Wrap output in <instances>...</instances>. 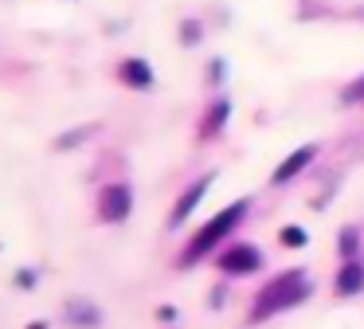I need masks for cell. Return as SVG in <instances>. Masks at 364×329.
I'll return each mask as SVG.
<instances>
[{
    "mask_svg": "<svg viewBox=\"0 0 364 329\" xmlns=\"http://www.w3.org/2000/svg\"><path fill=\"white\" fill-rule=\"evenodd\" d=\"M333 290H337L341 298H353V294H360L364 290V266L356 263H341V271H337V278H333Z\"/></svg>",
    "mask_w": 364,
    "mask_h": 329,
    "instance_id": "7",
    "label": "cell"
},
{
    "mask_svg": "<svg viewBox=\"0 0 364 329\" xmlns=\"http://www.w3.org/2000/svg\"><path fill=\"white\" fill-rule=\"evenodd\" d=\"M212 180H215V177H212V172H208V177H200L196 184H188V188H184V196H181V200H176V208H173V216H168V224H173V227H181L184 219H188L192 212H196V204L204 200V192H208V188H212Z\"/></svg>",
    "mask_w": 364,
    "mask_h": 329,
    "instance_id": "5",
    "label": "cell"
},
{
    "mask_svg": "<svg viewBox=\"0 0 364 329\" xmlns=\"http://www.w3.org/2000/svg\"><path fill=\"white\" fill-rule=\"evenodd\" d=\"M228 118H231V98H215L212 106H208V114H204V125H200V137H215V133L228 125Z\"/></svg>",
    "mask_w": 364,
    "mask_h": 329,
    "instance_id": "9",
    "label": "cell"
},
{
    "mask_svg": "<svg viewBox=\"0 0 364 329\" xmlns=\"http://www.w3.org/2000/svg\"><path fill=\"white\" fill-rule=\"evenodd\" d=\"M220 306H223V286H215L212 290V310H220Z\"/></svg>",
    "mask_w": 364,
    "mask_h": 329,
    "instance_id": "16",
    "label": "cell"
},
{
    "mask_svg": "<svg viewBox=\"0 0 364 329\" xmlns=\"http://www.w3.org/2000/svg\"><path fill=\"white\" fill-rule=\"evenodd\" d=\"M215 263H220L223 274H255L262 266V251L251 247V243H231Z\"/></svg>",
    "mask_w": 364,
    "mask_h": 329,
    "instance_id": "4",
    "label": "cell"
},
{
    "mask_svg": "<svg viewBox=\"0 0 364 329\" xmlns=\"http://www.w3.org/2000/svg\"><path fill=\"white\" fill-rule=\"evenodd\" d=\"M181 36H184V43H196V39H200V24H196V20H184V31H181Z\"/></svg>",
    "mask_w": 364,
    "mask_h": 329,
    "instance_id": "13",
    "label": "cell"
},
{
    "mask_svg": "<svg viewBox=\"0 0 364 329\" xmlns=\"http://www.w3.org/2000/svg\"><path fill=\"white\" fill-rule=\"evenodd\" d=\"M129 208H134V192H129V184H106L102 196H98V216L106 219V224H122V219L129 216Z\"/></svg>",
    "mask_w": 364,
    "mask_h": 329,
    "instance_id": "3",
    "label": "cell"
},
{
    "mask_svg": "<svg viewBox=\"0 0 364 329\" xmlns=\"http://www.w3.org/2000/svg\"><path fill=\"white\" fill-rule=\"evenodd\" d=\"M243 212H247V200H235L231 208H223L220 216H212L204 227H200L196 235H192V243L184 247V255H181V263L188 266V263H196V258H204V255H212L215 247H220L223 239H228L231 231L239 227V219H243Z\"/></svg>",
    "mask_w": 364,
    "mask_h": 329,
    "instance_id": "2",
    "label": "cell"
},
{
    "mask_svg": "<svg viewBox=\"0 0 364 329\" xmlns=\"http://www.w3.org/2000/svg\"><path fill=\"white\" fill-rule=\"evenodd\" d=\"M309 298V278L301 266H294V271H282L274 274L270 282H262V290L255 294V310H251V321H267L274 318V313L290 310V306L306 302Z\"/></svg>",
    "mask_w": 364,
    "mask_h": 329,
    "instance_id": "1",
    "label": "cell"
},
{
    "mask_svg": "<svg viewBox=\"0 0 364 329\" xmlns=\"http://www.w3.org/2000/svg\"><path fill=\"white\" fill-rule=\"evenodd\" d=\"M314 157H317V145H301V149H294L290 157H286L282 164L274 169V177H270V184H290L294 177H298L306 164H314Z\"/></svg>",
    "mask_w": 364,
    "mask_h": 329,
    "instance_id": "6",
    "label": "cell"
},
{
    "mask_svg": "<svg viewBox=\"0 0 364 329\" xmlns=\"http://www.w3.org/2000/svg\"><path fill=\"white\" fill-rule=\"evenodd\" d=\"M345 98H348V102H364V78H360V83H356L353 90L345 94Z\"/></svg>",
    "mask_w": 364,
    "mask_h": 329,
    "instance_id": "14",
    "label": "cell"
},
{
    "mask_svg": "<svg viewBox=\"0 0 364 329\" xmlns=\"http://www.w3.org/2000/svg\"><path fill=\"white\" fill-rule=\"evenodd\" d=\"M118 78L126 86H134V90H149V86H153V70H149V63H145V59H126L118 67Z\"/></svg>",
    "mask_w": 364,
    "mask_h": 329,
    "instance_id": "8",
    "label": "cell"
},
{
    "mask_svg": "<svg viewBox=\"0 0 364 329\" xmlns=\"http://www.w3.org/2000/svg\"><path fill=\"white\" fill-rule=\"evenodd\" d=\"M278 243H282V247H306L309 243V235H306V227H298V224H286L282 231H278Z\"/></svg>",
    "mask_w": 364,
    "mask_h": 329,
    "instance_id": "11",
    "label": "cell"
},
{
    "mask_svg": "<svg viewBox=\"0 0 364 329\" xmlns=\"http://www.w3.org/2000/svg\"><path fill=\"white\" fill-rule=\"evenodd\" d=\"M220 78H223V63L215 59V63H212V83H220Z\"/></svg>",
    "mask_w": 364,
    "mask_h": 329,
    "instance_id": "17",
    "label": "cell"
},
{
    "mask_svg": "<svg viewBox=\"0 0 364 329\" xmlns=\"http://www.w3.org/2000/svg\"><path fill=\"white\" fill-rule=\"evenodd\" d=\"M71 318L79 321V325H95V321H98V310H90L87 302H75V306H71Z\"/></svg>",
    "mask_w": 364,
    "mask_h": 329,
    "instance_id": "12",
    "label": "cell"
},
{
    "mask_svg": "<svg viewBox=\"0 0 364 329\" xmlns=\"http://www.w3.org/2000/svg\"><path fill=\"white\" fill-rule=\"evenodd\" d=\"M356 251H360V227H341V235H337V255H341V263H353L356 258Z\"/></svg>",
    "mask_w": 364,
    "mask_h": 329,
    "instance_id": "10",
    "label": "cell"
},
{
    "mask_svg": "<svg viewBox=\"0 0 364 329\" xmlns=\"http://www.w3.org/2000/svg\"><path fill=\"white\" fill-rule=\"evenodd\" d=\"M157 318H161V321H173V318H176V310H173V306H161Z\"/></svg>",
    "mask_w": 364,
    "mask_h": 329,
    "instance_id": "15",
    "label": "cell"
}]
</instances>
